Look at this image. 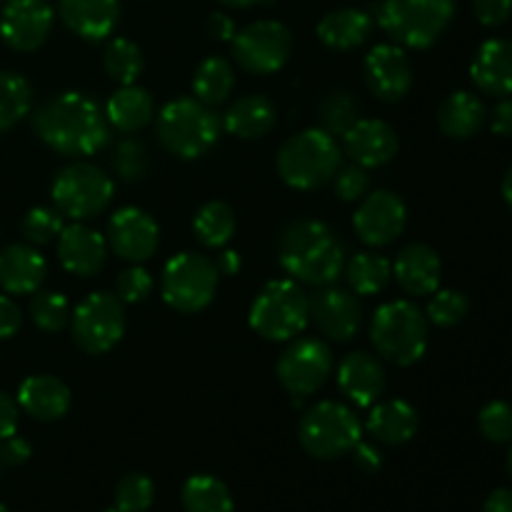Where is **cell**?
Wrapping results in <instances>:
<instances>
[{
    "mask_svg": "<svg viewBox=\"0 0 512 512\" xmlns=\"http://www.w3.org/2000/svg\"><path fill=\"white\" fill-rule=\"evenodd\" d=\"M33 130L50 150L68 158H88L103 150L110 125L95 100L83 93H58L35 108Z\"/></svg>",
    "mask_w": 512,
    "mask_h": 512,
    "instance_id": "obj_1",
    "label": "cell"
},
{
    "mask_svg": "<svg viewBox=\"0 0 512 512\" xmlns=\"http://www.w3.org/2000/svg\"><path fill=\"white\" fill-rule=\"evenodd\" d=\"M278 260L285 273L300 285H333L343 275L345 245L323 220L300 218L278 235Z\"/></svg>",
    "mask_w": 512,
    "mask_h": 512,
    "instance_id": "obj_2",
    "label": "cell"
},
{
    "mask_svg": "<svg viewBox=\"0 0 512 512\" xmlns=\"http://www.w3.org/2000/svg\"><path fill=\"white\" fill-rule=\"evenodd\" d=\"M343 165V150L323 128H308L285 140L275 158V168L285 185L295 190L323 188Z\"/></svg>",
    "mask_w": 512,
    "mask_h": 512,
    "instance_id": "obj_3",
    "label": "cell"
},
{
    "mask_svg": "<svg viewBox=\"0 0 512 512\" xmlns=\"http://www.w3.org/2000/svg\"><path fill=\"white\" fill-rule=\"evenodd\" d=\"M370 343L380 358L408 368L428 350V318L410 300H390L370 320Z\"/></svg>",
    "mask_w": 512,
    "mask_h": 512,
    "instance_id": "obj_4",
    "label": "cell"
},
{
    "mask_svg": "<svg viewBox=\"0 0 512 512\" xmlns=\"http://www.w3.org/2000/svg\"><path fill=\"white\" fill-rule=\"evenodd\" d=\"M218 115L198 98H175L158 113V140L170 155L183 160L203 158L220 138Z\"/></svg>",
    "mask_w": 512,
    "mask_h": 512,
    "instance_id": "obj_5",
    "label": "cell"
},
{
    "mask_svg": "<svg viewBox=\"0 0 512 512\" xmlns=\"http://www.w3.org/2000/svg\"><path fill=\"white\" fill-rule=\"evenodd\" d=\"M378 25L400 48L423 50L438 43L455 18V0H383Z\"/></svg>",
    "mask_w": 512,
    "mask_h": 512,
    "instance_id": "obj_6",
    "label": "cell"
},
{
    "mask_svg": "<svg viewBox=\"0 0 512 512\" xmlns=\"http://www.w3.org/2000/svg\"><path fill=\"white\" fill-rule=\"evenodd\" d=\"M310 323V295L293 278L270 280L250 305V328L270 343L293 340Z\"/></svg>",
    "mask_w": 512,
    "mask_h": 512,
    "instance_id": "obj_7",
    "label": "cell"
},
{
    "mask_svg": "<svg viewBox=\"0 0 512 512\" xmlns=\"http://www.w3.org/2000/svg\"><path fill=\"white\" fill-rule=\"evenodd\" d=\"M363 438V425L353 408L335 400L310 405L298 423V440L315 460H335L353 453Z\"/></svg>",
    "mask_w": 512,
    "mask_h": 512,
    "instance_id": "obj_8",
    "label": "cell"
},
{
    "mask_svg": "<svg viewBox=\"0 0 512 512\" xmlns=\"http://www.w3.org/2000/svg\"><path fill=\"white\" fill-rule=\"evenodd\" d=\"M115 193V183L103 168L85 160L65 165L53 178V205L63 218L85 223L95 218L110 205Z\"/></svg>",
    "mask_w": 512,
    "mask_h": 512,
    "instance_id": "obj_9",
    "label": "cell"
},
{
    "mask_svg": "<svg viewBox=\"0 0 512 512\" xmlns=\"http://www.w3.org/2000/svg\"><path fill=\"white\" fill-rule=\"evenodd\" d=\"M220 273L215 260L200 253H178L168 260L160 278V293L173 310L183 315L200 313L218 293Z\"/></svg>",
    "mask_w": 512,
    "mask_h": 512,
    "instance_id": "obj_10",
    "label": "cell"
},
{
    "mask_svg": "<svg viewBox=\"0 0 512 512\" xmlns=\"http://www.w3.org/2000/svg\"><path fill=\"white\" fill-rule=\"evenodd\" d=\"M70 325L75 345L83 353L103 355L125 335V303L115 293H90L78 303Z\"/></svg>",
    "mask_w": 512,
    "mask_h": 512,
    "instance_id": "obj_11",
    "label": "cell"
},
{
    "mask_svg": "<svg viewBox=\"0 0 512 512\" xmlns=\"http://www.w3.org/2000/svg\"><path fill=\"white\" fill-rule=\"evenodd\" d=\"M233 55L248 73H278L293 53V33L280 20H255L235 33Z\"/></svg>",
    "mask_w": 512,
    "mask_h": 512,
    "instance_id": "obj_12",
    "label": "cell"
},
{
    "mask_svg": "<svg viewBox=\"0 0 512 512\" xmlns=\"http://www.w3.org/2000/svg\"><path fill=\"white\" fill-rule=\"evenodd\" d=\"M275 373L290 395H313L333 375V350L320 338H293L280 353Z\"/></svg>",
    "mask_w": 512,
    "mask_h": 512,
    "instance_id": "obj_13",
    "label": "cell"
},
{
    "mask_svg": "<svg viewBox=\"0 0 512 512\" xmlns=\"http://www.w3.org/2000/svg\"><path fill=\"white\" fill-rule=\"evenodd\" d=\"M408 225V208L403 198L390 190H375L360 200L353 215L355 235L370 248H385L403 235Z\"/></svg>",
    "mask_w": 512,
    "mask_h": 512,
    "instance_id": "obj_14",
    "label": "cell"
},
{
    "mask_svg": "<svg viewBox=\"0 0 512 512\" xmlns=\"http://www.w3.org/2000/svg\"><path fill=\"white\" fill-rule=\"evenodd\" d=\"M310 323L335 343H348L363 325V305L350 288L323 285L310 298Z\"/></svg>",
    "mask_w": 512,
    "mask_h": 512,
    "instance_id": "obj_15",
    "label": "cell"
},
{
    "mask_svg": "<svg viewBox=\"0 0 512 512\" xmlns=\"http://www.w3.org/2000/svg\"><path fill=\"white\" fill-rule=\"evenodd\" d=\"M108 248L125 263H145L160 245V228L153 215L140 208H120L108 220Z\"/></svg>",
    "mask_w": 512,
    "mask_h": 512,
    "instance_id": "obj_16",
    "label": "cell"
},
{
    "mask_svg": "<svg viewBox=\"0 0 512 512\" xmlns=\"http://www.w3.org/2000/svg\"><path fill=\"white\" fill-rule=\"evenodd\" d=\"M53 20L48 0H8L0 13V38L18 53H33L48 40Z\"/></svg>",
    "mask_w": 512,
    "mask_h": 512,
    "instance_id": "obj_17",
    "label": "cell"
},
{
    "mask_svg": "<svg viewBox=\"0 0 512 512\" xmlns=\"http://www.w3.org/2000/svg\"><path fill=\"white\" fill-rule=\"evenodd\" d=\"M363 75L368 90L383 103H398L413 88V65L395 43H380L365 55Z\"/></svg>",
    "mask_w": 512,
    "mask_h": 512,
    "instance_id": "obj_18",
    "label": "cell"
},
{
    "mask_svg": "<svg viewBox=\"0 0 512 512\" xmlns=\"http://www.w3.org/2000/svg\"><path fill=\"white\" fill-rule=\"evenodd\" d=\"M335 380H338L340 393L358 408H373L388 388V375H385L383 363L365 350L345 355L340 360Z\"/></svg>",
    "mask_w": 512,
    "mask_h": 512,
    "instance_id": "obj_19",
    "label": "cell"
},
{
    "mask_svg": "<svg viewBox=\"0 0 512 512\" xmlns=\"http://www.w3.org/2000/svg\"><path fill=\"white\" fill-rule=\"evenodd\" d=\"M108 240L85 223L65 225L58 235V258L68 273L78 278H93L105 268Z\"/></svg>",
    "mask_w": 512,
    "mask_h": 512,
    "instance_id": "obj_20",
    "label": "cell"
},
{
    "mask_svg": "<svg viewBox=\"0 0 512 512\" xmlns=\"http://www.w3.org/2000/svg\"><path fill=\"white\" fill-rule=\"evenodd\" d=\"M398 133L378 118H358L343 135V148L355 165L380 168L398 155Z\"/></svg>",
    "mask_w": 512,
    "mask_h": 512,
    "instance_id": "obj_21",
    "label": "cell"
},
{
    "mask_svg": "<svg viewBox=\"0 0 512 512\" xmlns=\"http://www.w3.org/2000/svg\"><path fill=\"white\" fill-rule=\"evenodd\" d=\"M58 15L70 33L100 43L118 28L120 0H58Z\"/></svg>",
    "mask_w": 512,
    "mask_h": 512,
    "instance_id": "obj_22",
    "label": "cell"
},
{
    "mask_svg": "<svg viewBox=\"0 0 512 512\" xmlns=\"http://www.w3.org/2000/svg\"><path fill=\"white\" fill-rule=\"evenodd\" d=\"M393 275L408 295H433L440 288L443 263L438 250L425 243H410L398 253L393 263Z\"/></svg>",
    "mask_w": 512,
    "mask_h": 512,
    "instance_id": "obj_23",
    "label": "cell"
},
{
    "mask_svg": "<svg viewBox=\"0 0 512 512\" xmlns=\"http://www.w3.org/2000/svg\"><path fill=\"white\" fill-rule=\"evenodd\" d=\"M48 263L35 245L15 243L0 250V288L8 295H33L43 288Z\"/></svg>",
    "mask_w": 512,
    "mask_h": 512,
    "instance_id": "obj_24",
    "label": "cell"
},
{
    "mask_svg": "<svg viewBox=\"0 0 512 512\" xmlns=\"http://www.w3.org/2000/svg\"><path fill=\"white\" fill-rule=\"evenodd\" d=\"M470 78L480 93L493 95V98L512 95V40H485L470 65Z\"/></svg>",
    "mask_w": 512,
    "mask_h": 512,
    "instance_id": "obj_25",
    "label": "cell"
},
{
    "mask_svg": "<svg viewBox=\"0 0 512 512\" xmlns=\"http://www.w3.org/2000/svg\"><path fill=\"white\" fill-rule=\"evenodd\" d=\"M18 405L38 423H55L70 410V388L55 375H30L20 383Z\"/></svg>",
    "mask_w": 512,
    "mask_h": 512,
    "instance_id": "obj_26",
    "label": "cell"
},
{
    "mask_svg": "<svg viewBox=\"0 0 512 512\" xmlns=\"http://www.w3.org/2000/svg\"><path fill=\"white\" fill-rule=\"evenodd\" d=\"M418 410L405 400H383L370 408L365 430L383 445H405L418 433Z\"/></svg>",
    "mask_w": 512,
    "mask_h": 512,
    "instance_id": "obj_27",
    "label": "cell"
},
{
    "mask_svg": "<svg viewBox=\"0 0 512 512\" xmlns=\"http://www.w3.org/2000/svg\"><path fill=\"white\" fill-rule=\"evenodd\" d=\"M373 15L360 8H340L323 15L318 23V38L330 50H353L360 48L373 35Z\"/></svg>",
    "mask_w": 512,
    "mask_h": 512,
    "instance_id": "obj_28",
    "label": "cell"
},
{
    "mask_svg": "<svg viewBox=\"0 0 512 512\" xmlns=\"http://www.w3.org/2000/svg\"><path fill=\"white\" fill-rule=\"evenodd\" d=\"M278 110L265 95H243L223 115V128L240 140H255L275 128Z\"/></svg>",
    "mask_w": 512,
    "mask_h": 512,
    "instance_id": "obj_29",
    "label": "cell"
},
{
    "mask_svg": "<svg viewBox=\"0 0 512 512\" xmlns=\"http://www.w3.org/2000/svg\"><path fill=\"white\" fill-rule=\"evenodd\" d=\"M485 120H488L485 103L468 90L448 95L438 108V128L453 140H468L478 135Z\"/></svg>",
    "mask_w": 512,
    "mask_h": 512,
    "instance_id": "obj_30",
    "label": "cell"
},
{
    "mask_svg": "<svg viewBox=\"0 0 512 512\" xmlns=\"http://www.w3.org/2000/svg\"><path fill=\"white\" fill-rule=\"evenodd\" d=\"M153 115V95L140 85H123L118 93L110 95L108 108H105L108 125L120 133H138L153 120Z\"/></svg>",
    "mask_w": 512,
    "mask_h": 512,
    "instance_id": "obj_31",
    "label": "cell"
},
{
    "mask_svg": "<svg viewBox=\"0 0 512 512\" xmlns=\"http://www.w3.org/2000/svg\"><path fill=\"white\" fill-rule=\"evenodd\" d=\"M343 275L355 295H378L393 280V263L385 255L363 250L345 260Z\"/></svg>",
    "mask_w": 512,
    "mask_h": 512,
    "instance_id": "obj_32",
    "label": "cell"
},
{
    "mask_svg": "<svg viewBox=\"0 0 512 512\" xmlns=\"http://www.w3.org/2000/svg\"><path fill=\"white\" fill-rule=\"evenodd\" d=\"M235 230H238L235 210L228 203H223V200H210L193 218V233L203 248H223V245L233 240Z\"/></svg>",
    "mask_w": 512,
    "mask_h": 512,
    "instance_id": "obj_33",
    "label": "cell"
},
{
    "mask_svg": "<svg viewBox=\"0 0 512 512\" xmlns=\"http://www.w3.org/2000/svg\"><path fill=\"white\" fill-rule=\"evenodd\" d=\"M235 88V70L233 65L225 58H205L203 63L195 68L193 75V93L200 103H205L208 108L213 105L225 103L230 98Z\"/></svg>",
    "mask_w": 512,
    "mask_h": 512,
    "instance_id": "obj_34",
    "label": "cell"
},
{
    "mask_svg": "<svg viewBox=\"0 0 512 512\" xmlns=\"http://www.w3.org/2000/svg\"><path fill=\"white\" fill-rule=\"evenodd\" d=\"M180 500L185 512H233L235 508L230 488L215 475H193L185 480Z\"/></svg>",
    "mask_w": 512,
    "mask_h": 512,
    "instance_id": "obj_35",
    "label": "cell"
},
{
    "mask_svg": "<svg viewBox=\"0 0 512 512\" xmlns=\"http://www.w3.org/2000/svg\"><path fill=\"white\" fill-rule=\"evenodd\" d=\"M33 105V90L23 75L0 70V133L18 125Z\"/></svg>",
    "mask_w": 512,
    "mask_h": 512,
    "instance_id": "obj_36",
    "label": "cell"
},
{
    "mask_svg": "<svg viewBox=\"0 0 512 512\" xmlns=\"http://www.w3.org/2000/svg\"><path fill=\"white\" fill-rule=\"evenodd\" d=\"M103 68L110 80L120 85H135V80L143 75L145 58L143 50L128 38H115L105 45Z\"/></svg>",
    "mask_w": 512,
    "mask_h": 512,
    "instance_id": "obj_37",
    "label": "cell"
},
{
    "mask_svg": "<svg viewBox=\"0 0 512 512\" xmlns=\"http://www.w3.org/2000/svg\"><path fill=\"white\" fill-rule=\"evenodd\" d=\"M360 115V103L353 98V93L343 88L328 90V93L320 98L318 103V118H320V128L325 133L335 135H345L353 123L358 120Z\"/></svg>",
    "mask_w": 512,
    "mask_h": 512,
    "instance_id": "obj_38",
    "label": "cell"
},
{
    "mask_svg": "<svg viewBox=\"0 0 512 512\" xmlns=\"http://www.w3.org/2000/svg\"><path fill=\"white\" fill-rule=\"evenodd\" d=\"M28 313L35 328L43 330V333H60L70 323V318H73L70 300L63 293H55V290H38V293H33Z\"/></svg>",
    "mask_w": 512,
    "mask_h": 512,
    "instance_id": "obj_39",
    "label": "cell"
},
{
    "mask_svg": "<svg viewBox=\"0 0 512 512\" xmlns=\"http://www.w3.org/2000/svg\"><path fill=\"white\" fill-rule=\"evenodd\" d=\"M470 313V300L463 290L443 288L435 290L428 300V323L438 325V328H455L463 323Z\"/></svg>",
    "mask_w": 512,
    "mask_h": 512,
    "instance_id": "obj_40",
    "label": "cell"
},
{
    "mask_svg": "<svg viewBox=\"0 0 512 512\" xmlns=\"http://www.w3.org/2000/svg\"><path fill=\"white\" fill-rule=\"evenodd\" d=\"M110 165H113V173L120 180H125V183H140L150 170L148 150H145V145L140 140L123 138L113 148Z\"/></svg>",
    "mask_w": 512,
    "mask_h": 512,
    "instance_id": "obj_41",
    "label": "cell"
},
{
    "mask_svg": "<svg viewBox=\"0 0 512 512\" xmlns=\"http://www.w3.org/2000/svg\"><path fill=\"white\" fill-rule=\"evenodd\" d=\"M155 500V485L148 475L130 473L115 485V510L148 512Z\"/></svg>",
    "mask_w": 512,
    "mask_h": 512,
    "instance_id": "obj_42",
    "label": "cell"
},
{
    "mask_svg": "<svg viewBox=\"0 0 512 512\" xmlns=\"http://www.w3.org/2000/svg\"><path fill=\"white\" fill-rule=\"evenodd\" d=\"M63 215L55 208H33L25 213L20 230H23V238L30 245H48L53 240H58L60 230H63Z\"/></svg>",
    "mask_w": 512,
    "mask_h": 512,
    "instance_id": "obj_43",
    "label": "cell"
},
{
    "mask_svg": "<svg viewBox=\"0 0 512 512\" xmlns=\"http://www.w3.org/2000/svg\"><path fill=\"white\" fill-rule=\"evenodd\" d=\"M478 428L490 443H512V405L505 400H493L478 415Z\"/></svg>",
    "mask_w": 512,
    "mask_h": 512,
    "instance_id": "obj_44",
    "label": "cell"
},
{
    "mask_svg": "<svg viewBox=\"0 0 512 512\" xmlns=\"http://www.w3.org/2000/svg\"><path fill=\"white\" fill-rule=\"evenodd\" d=\"M150 293H153V275H150L140 263L125 268L123 273L115 278V295H118L125 305L143 303V300H148Z\"/></svg>",
    "mask_w": 512,
    "mask_h": 512,
    "instance_id": "obj_45",
    "label": "cell"
},
{
    "mask_svg": "<svg viewBox=\"0 0 512 512\" xmlns=\"http://www.w3.org/2000/svg\"><path fill=\"white\" fill-rule=\"evenodd\" d=\"M333 185H335V195L345 203H358L368 195L370 190V175L368 168L363 165H340L338 173L333 175Z\"/></svg>",
    "mask_w": 512,
    "mask_h": 512,
    "instance_id": "obj_46",
    "label": "cell"
},
{
    "mask_svg": "<svg viewBox=\"0 0 512 512\" xmlns=\"http://www.w3.org/2000/svg\"><path fill=\"white\" fill-rule=\"evenodd\" d=\"M473 13L485 28H500L510 20L512 0H473Z\"/></svg>",
    "mask_w": 512,
    "mask_h": 512,
    "instance_id": "obj_47",
    "label": "cell"
},
{
    "mask_svg": "<svg viewBox=\"0 0 512 512\" xmlns=\"http://www.w3.org/2000/svg\"><path fill=\"white\" fill-rule=\"evenodd\" d=\"M20 325H23V313L15 305V300L8 295H0V340L13 338Z\"/></svg>",
    "mask_w": 512,
    "mask_h": 512,
    "instance_id": "obj_48",
    "label": "cell"
},
{
    "mask_svg": "<svg viewBox=\"0 0 512 512\" xmlns=\"http://www.w3.org/2000/svg\"><path fill=\"white\" fill-rule=\"evenodd\" d=\"M0 460H3V465H13V468H18V465L28 463L30 455H33V450H30V443L28 440L18 438V435H10V438L0 440Z\"/></svg>",
    "mask_w": 512,
    "mask_h": 512,
    "instance_id": "obj_49",
    "label": "cell"
},
{
    "mask_svg": "<svg viewBox=\"0 0 512 512\" xmlns=\"http://www.w3.org/2000/svg\"><path fill=\"white\" fill-rule=\"evenodd\" d=\"M20 425V405L18 400L10 398L8 393L0 390V440L10 438V435L18 433Z\"/></svg>",
    "mask_w": 512,
    "mask_h": 512,
    "instance_id": "obj_50",
    "label": "cell"
},
{
    "mask_svg": "<svg viewBox=\"0 0 512 512\" xmlns=\"http://www.w3.org/2000/svg\"><path fill=\"white\" fill-rule=\"evenodd\" d=\"M488 120H490V130H493L495 135H505V138H510L512 135V98H500V103L488 113Z\"/></svg>",
    "mask_w": 512,
    "mask_h": 512,
    "instance_id": "obj_51",
    "label": "cell"
},
{
    "mask_svg": "<svg viewBox=\"0 0 512 512\" xmlns=\"http://www.w3.org/2000/svg\"><path fill=\"white\" fill-rule=\"evenodd\" d=\"M353 460L363 473H378L380 465H383V453H380L375 445L363 443V440H360V443L353 448Z\"/></svg>",
    "mask_w": 512,
    "mask_h": 512,
    "instance_id": "obj_52",
    "label": "cell"
},
{
    "mask_svg": "<svg viewBox=\"0 0 512 512\" xmlns=\"http://www.w3.org/2000/svg\"><path fill=\"white\" fill-rule=\"evenodd\" d=\"M235 33H238V28H235V20L230 18V15L225 13H213L208 18V35L213 40H233Z\"/></svg>",
    "mask_w": 512,
    "mask_h": 512,
    "instance_id": "obj_53",
    "label": "cell"
},
{
    "mask_svg": "<svg viewBox=\"0 0 512 512\" xmlns=\"http://www.w3.org/2000/svg\"><path fill=\"white\" fill-rule=\"evenodd\" d=\"M483 512H512V488H498L485 500Z\"/></svg>",
    "mask_w": 512,
    "mask_h": 512,
    "instance_id": "obj_54",
    "label": "cell"
},
{
    "mask_svg": "<svg viewBox=\"0 0 512 512\" xmlns=\"http://www.w3.org/2000/svg\"><path fill=\"white\" fill-rule=\"evenodd\" d=\"M215 268H218L220 275H238L240 270V255L235 250H223L215 260Z\"/></svg>",
    "mask_w": 512,
    "mask_h": 512,
    "instance_id": "obj_55",
    "label": "cell"
},
{
    "mask_svg": "<svg viewBox=\"0 0 512 512\" xmlns=\"http://www.w3.org/2000/svg\"><path fill=\"white\" fill-rule=\"evenodd\" d=\"M503 198H505V203L512 208V168L505 173V178H503Z\"/></svg>",
    "mask_w": 512,
    "mask_h": 512,
    "instance_id": "obj_56",
    "label": "cell"
},
{
    "mask_svg": "<svg viewBox=\"0 0 512 512\" xmlns=\"http://www.w3.org/2000/svg\"><path fill=\"white\" fill-rule=\"evenodd\" d=\"M223 5H228V8H235V10H243V8H250V5H255L258 0H220Z\"/></svg>",
    "mask_w": 512,
    "mask_h": 512,
    "instance_id": "obj_57",
    "label": "cell"
},
{
    "mask_svg": "<svg viewBox=\"0 0 512 512\" xmlns=\"http://www.w3.org/2000/svg\"><path fill=\"white\" fill-rule=\"evenodd\" d=\"M508 473H510V478H512V445H510V453H508Z\"/></svg>",
    "mask_w": 512,
    "mask_h": 512,
    "instance_id": "obj_58",
    "label": "cell"
},
{
    "mask_svg": "<svg viewBox=\"0 0 512 512\" xmlns=\"http://www.w3.org/2000/svg\"><path fill=\"white\" fill-rule=\"evenodd\" d=\"M0 512H8V508H5V505H3V503H0Z\"/></svg>",
    "mask_w": 512,
    "mask_h": 512,
    "instance_id": "obj_59",
    "label": "cell"
},
{
    "mask_svg": "<svg viewBox=\"0 0 512 512\" xmlns=\"http://www.w3.org/2000/svg\"><path fill=\"white\" fill-rule=\"evenodd\" d=\"M103 512H120V510H115V508H113V510H103Z\"/></svg>",
    "mask_w": 512,
    "mask_h": 512,
    "instance_id": "obj_60",
    "label": "cell"
},
{
    "mask_svg": "<svg viewBox=\"0 0 512 512\" xmlns=\"http://www.w3.org/2000/svg\"><path fill=\"white\" fill-rule=\"evenodd\" d=\"M0 468H3V460H0Z\"/></svg>",
    "mask_w": 512,
    "mask_h": 512,
    "instance_id": "obj_61",
    "label": "cell"
}]
</instances>
